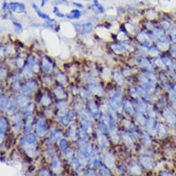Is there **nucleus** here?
Wrapping results in <instances>:
<instances>
[{"label":"nucleus","mask_w":176,"mask_h":176,"mask_svg":"<svg viewBox=\"0 0 176 176\" xmlns=\"http://www.w3.org/2000/svg\"><path fill=\"white\" fill-rule=\"evenodd\" d=\"M7 126V123L6 120L4 119V118L2 117L1 118V135H3V134L5 133V131L6 129Z\"/></svg>","instance_id":"nucleus-20"},{"label":"nucleus","mask_w":176,"mask_h":176,"mask_svg":"<svg viewBox=\"0 0 176 176\" xmlns=\"http://www.w3.org/2000/svg\"><path fill=\"white\" fill-rule=\"evenodd\" d=\"M111 139H112L113 142L114 143H117L118 140H119V138H118V136L117 135L116 132L115 131L114 129L111 131Z\"/></svg>","instance_id":"nucleus-24"},{"label":"nucleus","mask_w":176,"mask_h":176,"mask_svg":"<svg viewBox=\"0 0 176 176\" xmlns=\"http://www.w3.org/2000/svg\"><path fill=\"white\" fill-rule=\"evenodd\" d=\"M66 144H67L66 141L62 140H61V142H60V147H61L62 149L64 150L66 147Z\"/></svg>","instance_id":"nucleus-37"},{"label":"nucleus","mask_w":176,"mask_h":176,"mask_svg":"<svg viewBox=\"0 0 176 176\" xmlns=\"http://www.w3.org/2000/svg\"><path fill=\"white\" fill-rule=\"evenodd\" d=\"M24 142L33 144V142H35V138L34 135H29L28 136H26V139H24Z\"/></svg>","instance_id":"nucleus-26"},{"label":"nucleus","mask_w":176,"mask_h":176,"mask_svg":"<svg viewBox=\"0 0 176 176\" xmlns=\"http://www.w3.org/2000/svg\"><path fill=\"white\" fill-rule=\"evenodd\" d=\"M64 155H65L64 156H65L66 158H71V157L73 156V151L71 149H68V150H66Z\"/></svg>","instance_id":"nucleus-30"},{"label":"nucleus","mask_w":176,"mask_h":176,"mask_svg":"<svg viewBox=\"0 0 176 176\" xmlns=\"http://www.w3.org/2000/svg\"><path fill=\"white\" fill-rule=\"evenodd\" d=\"M46 2H47V0H41V7L44 6Z\"/></svg>","instance_id":"nucleus-47"},{"label":"nucleus","mask_w":176,"mask_h":176,"mask_svg":"<svg viewBox=\"0 0 176 176\" xmlns=\"http://www.w3.org/2000/svg\"><path fill=\"white\" fill-rule=\"evenodd\" d=\"M17 100L18 105L21 106V107H24V106H26L28 104L29 99L24 96H20V97H18Z\"/></svg>","instance_id":"nucleus-15"},{"label":"nucleus","mask_w":176,"mask_h":176,"mask_svg":"<svg viewBox=\"0 0 176 176\" xmlns=\"http://www.w3.org/2000/svg\"><path fill=\"white\" fill-rule=\"evenodd\" d=\"M32 121H33V117L29 116V117H28L27 122H26V131H29L30 130H31Z\"/></svg>","instance_id":"nucleus-27"},{"label":"nucleus","mask_w":176,"mask_h":176,"mask_svg":"<svg viewBox=\"0 0 176 176\" xmlns=\"http://www.w3.org/2000/svg\"><path fill=\"white\" fill-rule=\"evenodd\" d=\"M53 13H54L55 15H56L57 16H58V17H64V15H63V14H62L61 13L59 12V9L57 8V7L55 6L54 8H53Z\"/></svg>","instance_id":"nucleus-29"},{"label":"nucleus","mask_w":176,"mask_h":176,"mask_svg":"<svg viewBox=\"0 0 176 176\" xmlns=\"http://www.w3.org/2000/svg\"><path fill=\"white\" fill-rule=\"evenodd\" d=\"M100 109L102 111H103V112H106V111L108 110V107L106 105H101Z\"/></svg>","instance_id":"nucleus-43"},{"label":"nucleus","mask_w":176,"mask_h":176,"mask_svg":"<svg viewBox=\"0 0 176 176\" xmlns=\"http://www.w3.org/2000/svg\"><path fill=\"white\" fill-rule=\"evenodd\" d=\"M69 121H70V117L68 116V115H67V116H65L64 117V119L62 120V122H63V124L64 125H67L69 123Z\"/></svg>","instance_id":"nucleus-36"},{"label":"nucleus","mask_w":176,"mask_h":176,"mask_svg":"<svg viewBox=\"0 0 176 176\" xmlns=\"http://www.w3.org/2000/svg\"><path fill=\"white\" fill-rule=\"evenodd\" d=\"M114 79L116 81L117 83L119 85H122L124 83V81H123V79L121 77V75H120V74L118 73H115L114 74Z\"/></svg>","instance_id":"nucleus-22"},{"label":"nucleus","mask_w":176,"mask_h":176,"mask_svg":"<svg viewBox=\"0 0 176 176\" xmlns=\"http://www.w3.org/2000/svg\"><path fill=\"white\" fill-rule=\"evenodd\" d=\"M90 89L91 90L93 93L95 95H98V96H103V91L102 88L98 85L96 84H92L90 86Z\"/></svg>","instance_id":"nucleus-8"},{"label":"nucleus","mask_w":176,"mask_h":176,"mask_svg":"<svg viewBox=\"0 0 176 176\" xmlns=\"http://www.w3.org/2000/svg\"><path fill=\"white\" fill-rule=\"evenodd\" d=\"M75 29L77 31L78 33L84 35L91 32L93 29V26L91 23H86V24H76Z\"/></svg>","instance_id":"nucleus-1"},{"label":"nucleus","mask_w":176,"mask_h":176,"mask_svg":"<svg viewBox=\"0 0 176 176\" xmlns=\"http://www.w3.org/2000/svg\"><path fill=\"white\" fill-rule=\"evenodd\" d=\"M89 106H90V108H91V110L92 111V113H93V114H96V113H98V107H97V106L96 104H95L94 102H90L89 103Z\"/></svg>","instance_id":"nucleus-23"},{"label":"nucleus","mask_w":176,"mask_h":176,"mask_svg":"<svg viewBox=\"0 0 176 176\" xmlns=\"http://www.w3.org/2000/svg\"><path fill=\"white\" fill-rule=\"evenodd\" d=\"M24 74L26 76V77H31L32 76V73L30 71V70L29 69V68H25L24 70Z\"/></svg>","instance_id":"nucleus-33"},{"label":"nucleus","mask_w":176,"mask_h":176,"mask_svg":"<svg viewBox=\"0 0 176 176\" xmlns=\"http://www.w3.org/2000/svg\"><path fill=\"white\" fill-rule=\"evenodd\" d=\"M60 136H61V133H59V132H56V133H53V138L54 140L58 139Z\"/></svg>","instance_id":"nucleus-40"},{"label":"nucleus","mask_w":176,"mask_h":176,"mask_svg":"<svg viewBox=\"0 0 176 176\" xmlns=\"http://www.w3.org/2000/svg\"><path fill=\"white\" fill-rule=\"evenodd\" d=\"M24 147L25 150H26V153L29 155V156L31 157L35 156V155L36 153V151H35V147H34L33 144H30V143L24 142Z\"/></svg>","instance_id":"nucleus-5"},{"label":"nucleus","mask_w":176,"mask_h":176,"mask_svg":"<svg viewBox=\"0 0 176 176\" xmlns=\"http://www.w3.org/2000/svg\"><path fill=\"white\" fill-rule=\"evenodd\" d=\"M55 94L59 99H63L65 97V95L64 93L63 90H62L60 87H56L54 90Z\"/></svg>","instance_id":"nucleus-17"},{"label":"nucleus","mask_w":176,"mask_h":176,"mask_svg":"<svg viewBox=\"0 0 176 176\" xmlns=\"http://www.w3.org/2000/svg\"><path fill=\"white\" fill-rule=\"evenodd\" d=\"M52 169L56 173H60L62 172V168L61 167V165H60L59 161L57 157H55L54 159H53L52 164Z\"/></svg>","instance_id":"nucleus-7"},{"label":"nucleus","mask_w":176,"mask_h":176,"mask_svg":"<svg viewBox=\"0 0 176 176\" xmlns=\"http://www.w3.org/2000/svg\"><path fill=\"white\" fill-rule=\"evenodd\" d=\"M14 106H15L14 101L13 100V99H10L6 105V111H7V113H8V114H11V113H13L14 107H15Z\"/></svg>","instance_id":"nucleus-16"},{"label":"nucleus","mask_w":176,"mask_h":176,"mask_svg":"<svg viewBox=\"0 0 176 176\" xmlns=\"http://www.w3.org/2000/svg\"><path fill=\"white\" fill-rule=\"evenodd\" d=\"M80 147L82 152L86 155L89 154L90 152H91V146H90L89 144L84 142V141H82V144H80Z\"/></svg>","instance_id":"nucleus-11"},{"label":"nucleus","mask_w":176,"mask_h":176,"mask_svg":"<svg viewBox=\"0 0 176 176\" xmlns=\"http://www.w3.org/2000/svg\"><path fill=\"white\" fill-rule=\"evenodd\" d=\"M40 175H49V173L46 171H41L40 172Z\"/></svg>","instance_id":"nucleus-46"},{"label":"nucleus","mask_w":176,"mask_h":176,"mask_svg":"<svg viewBox=\"0 0 176 176\" xmlns=\"http://www.w3.org/2000/svg\"><path fill=\"white\" fill-rule=\"evenodd\" d=\"M123 138H124V141H125V143L127 145H131V144H132V143H131V139H130V138L129 137V135H123Z\"/></svg>","instance_id":"nucleus-31"},{"label":"nucleus","mask_w":176,"mask_h":176,"mask_svg":"<svg viewBox=\"0 0 176 176\" xmlns=\"http://www.w3.org/2000/svg\"><path fill=\"white\" fill-rule=\"evenodd\" d=\"M75 129H76V126H75V125H73L70 129V136L73 139H75V135H76Z\"/></svg>","instance_id":"nucleus-28"},{"label":"nucleus","mask_w":176,"mask_h":176,"mask_svg":"<svg viewBox=\"0 0 176 176\" xmlns=\"http://www.w3.org/2000/svg\"><path fill=\"white\" fill-rule=\"evenodd\" d=\"M82 117L84 118V119L86 120V121L90 122V117H89V115H88L86 113L83 112V113H82Z\"/></svg>","instance_id":"nucleus-38"},{"label":"nucleus","mask_w":176,"mask_h":176,"mask_svg":"<svg viewBox=\"0 0 176 176\" xmlns=\"http://www.w3.org/2000/svg\"><path fill=\"white\" fill-rule=\"evenodd\" d=\"M42 81L44 83L45 85H47V86H50L51 84V80H50V79L49 77H44L42 79Z\"/></svg>","instance_id":"nucleus-32"},{"label":"nucleus","mask_w":176,"mask_h":176,"mask_svg":"<svg viewBox=\"0 0 176 176\" xmlns=\"http://www.w3.org/2000/svg\"><path fill=\"white\" fill-rule=\"evenodd\" d=\"M14 26L16 28V32H17V33H20V32H22V26L20 24H18V23H14Z\"/></svg>","instance_id":"nucleus-34"},{"label":"nucleus","mask_w":176,"mask_h":176,"mask_svg":"<svg viewBox=\"0 0 176 176\" xmlns=\"http://www.w3.org/2000/svg\"><path fill=\"white\" fill-rule=\"evenodd\" d=\"M42 66L44 70L48 72V73H50V72H51L53 70L52 64L50 63L49 61L46 58H44L42 60Z\"/></svg>","instance_id":"nucleus-9"},{"label":"nucleus","mask_w":176,"mask_h":176,"mask_svg":"<svg viewBox=\"0 0 176 176\" xmlns=\"http://www.w3.org/2000/svg\"><path fill=\"white\" fill-rule=\"evenodd\" d=\"M81 16V13L78 10H73L69 15H67V17L69 19H79Z\"/></svg>","instance_id":"nucleus-14"},{"label":"nucleus","mask_w":176,"mask_h":176,"mask_svg":"<svg viewBox=\"0 0 176 176\" xmlns=\"http://www.w3.org/2000/svg\"><path fill=\"white\" fill-rule=\"evenodd\" d=\"M33 108H34V105H33V104H32V105H31L29 106H28L27 111H26L27 114L31 113L32 111H33Z\"/></svg>","instance_id":"nucleus-39"},{"label":"nucleus","mask_w":176,"mask_h":176,"mask_svg":"<svg viewBox=\"0 0 176 176\" xmlns=\"http://www.w3.org/2000/svg\"><path fill=\"white\" fill-rule=\"evenodd\" d=\"M37 88H38V86H37L35 83L33 82H29L26 86H24V88H23V92H24L25 94L31 93H33V91H35Z\"/></svg>","instance_id":"nucleus-4"},{"label":"nucleus","mask_w":176,"mask_h":176,"mask_svg":"<svg viewBox=\"0 0 176 176\" xmlns=\"http://www.w3.org/2000/svg\"><path fill=\"white\" fill-rule=\"evenodd\" d=\"M41 104H42L43 105L47 106L50 104V100L49 97H48V96H46V95H44V96L42 97V98H41Z\"/></svg>","instance_id":"nucleus-25"},{"label":"nucleus","mask_w":176,"mask_h":176,"mask_svg":"<svg viewBox=\"0 0 176 176\" xmlns=\"http://www.w3.org/2000/svg\"><path fill=\"white\" fill-rule=\"evenodd\" d=\"M6 77V71L4 70L3 68L1 69V79L3 80V79Z\"/></svg>","instance_id":"nucleus-44"},{"label":"nucleus","mask_w":176,"mask_h":176,"mask_svg":"<svg viewBox=\"0 0 176 176\" xmlns=\"http://www.w3.org/2000/svg\"><path fill=\"white\" fill-rule=\"evenodd\" d=\"M46 126L42 120H40L37 124V133L39 136L44 135L46 133Z\"/></svg>","instance_id":"nucleus-3"},{"label":"nucleus","mask_w":176,"mask_h":176,"mask_svg":"<svg viewBox=\"0 0 176 176\" xmlns=\"http://www.w3.org/2000/svg\"><path fill=\"white\" fill-rule=\"evenodd\" d=\"M6 102V98H4V97L2 96V99H1V107H2V109H3L4 106H5Z\"/></svg>","instance_id":"nucleus-41"},{"label":"nucleus","mask_w":176,"mask_h":176,"mask_svg":"<svg viewBox=\"0 0 176 176\" xmlns=\"http://www.w3.org/2000/svg\"><path fill=\"white\" fill-rule=\"evenodd\" d=\"M98 142L99 143V144L103 148H106L108 146V142L107 140H106V138L105 135H102V134L99 133L98 134Z\"/></svg>","instance_id":"nucleus-10"},{"label":"nucleus","mask_w":176,"mask_h":176,"mask_svg":"<svg viewBox=\"0 0 176 176\" xmlns=\"http://www.w3.org/2000/svg\"><path fill=\"white\" fill-rule=\"evenodd\" d=\"M9 6H10L11 8L12 9L13 11L17 13H24L25 9H26L24 4L18 3V2H11Z\"/></svg>","instance_id":"nucleus-2"},{"label":"nucleus","mask_w":176,"mask_h":176,"mask_svg":"<svg viewBox=\"0 0 176 176\" xmlns=\"http://www.w3.org/2000/svg\"><path fill=\"white\" fill-rule=\"evenodd\" d=\"M105 162L108 168H113L115 165V158L112 154L107 153L106 155Z\"/></svg>","instance_id":"nucleus-6"},{"label":"nucleus","mask_w":176,"mask_h":176,"mask_svg":"<svg viewBox=\"0 0 176 176\" xmlns=\"http://www.w3.org/2000/svg\"><path fill=\"white\" fill-rule=\"evenodd\" d=\"M102 173L103 175H111L109 172H108V170H106L105 168H102Z\"/></svg>","instance_id":"nucleus-42"},{"label":"nucleus","mask_w":176,"mask_h":176,"mask_svg":"<svg viewBox=\"0 0 176 176\" xmlns=\"http://www.w3.org/2000/svg\"><path fill=\"white\" fill-rule=\"evenodd\" d=\"M32 70L35 73H38L39 71V66L38 65H33V67H32Z\"/></svg>","instance_id":"nucleus-45"},{"label":"nucleus","mask_w":176,"mask_h":176,"mask_svg":"<svg viewBox=\"0 0 176 176\" xmlns=\"http://www.w3.org/2000/svg\"><path fill=\"white\" fill-rule=\"evenodd\" d=\"M111 47H112L113 50H114V52H115L116 53H124V48H123V46H121V45H119V44H113L111 46Z\"/></svg>","instance_id":"nucleus-18"},{"label":"nucleus","mask_w":176,"mask_h":176,"mask_svg":"<svg viewBox=\"0 0 176 176\" xmlns=\"http://www.w3.org/2000/svg\"><path fill=\"white\" fill-rule=\"evenodd\" d=\"M33 8L35 9V10L37 14H38V15H39V17L42 18V19H45V20H52L51 19H50V17H49V16H48V15H46V14L44 13L43 12H41V11L39 9L38 7L35 5V4H33Z\"/></svg>","instance_id":"nucleus-12"},{"label":"nucleus","mask_w":176,"mask_h":176,"mask_svg":"<svg viewBox=\"0 0 176 176\" xmlns=\"http://www.w3.org/2000/svg\"><path fill=\"white\" fill-rule=\"evenodd\" d=\"M16 64H17V66L19 67V68H21V67L24 65V59H23L22 58L17 59Z\"/></svg>","instance_id":"nucleus-35"},{"label":"nucleus","mask_w":176,"mask_h":176,"mask_svg":"<svg viewBox=\"0 0 176 176\" xmlns=\"http://www.w3.org/2000/svg\"><path fill=\"white\" fill-rule=\"evenodd\" d=\"M102 77L104 80H107L108 79H110L111 77V70L109 68H105L103 70V73H102Z\"/></svg>","instance_id":"nucleus-19"},{"label":"nucleus","mask_w":176,"mask_h":176,"mask_svg":"<svg viewBox=\"0 0 176 176\" xmlns=\"http://www.w3.org/2000/svg\"><path fill=\"white\" fill-rule=\"evenodd\" d=\"M57 80L59 83H61L62 84H66V76L63 75L62 73H59L58 75H57Z\"/></svg>","instance_id":"nucleus-21"},{"label":"nucleus","mask_w":176,"mask_h":176,"mask_svg":"<svg viewBox=\"0 0 176 176\" xmlns=\"http://www.w3.org/2000/svg\"><path fill=\"white\" fill-rule=\"evenodd\" d=\"M58 107L59 108V116H64L66 113V104L64 102H60L58 103Z\"/></svg>","instance_id":"nucleus-13"}]
</instances>
